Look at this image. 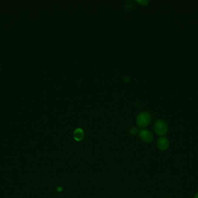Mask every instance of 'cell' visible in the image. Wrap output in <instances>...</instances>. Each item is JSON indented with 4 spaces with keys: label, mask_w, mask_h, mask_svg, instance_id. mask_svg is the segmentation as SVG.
<instances>
[{
    "label": "cell",
    "mask_w": 198,
    "mask_h": 198,
    "mask_svg": "<svg viewBox=\"0 0 198 198\" xmlns=\"http://www.w3.org/2000/svg\"><path fill=\"white\" fill-rule=\"evenodd\" d=\"M194 198H198V193H197L195 195V196H194Z\"/></svg>",
    "instance_id": "8"
},
{
    "label": "cell",
    "mask_w": 198,
    "mask_h": 198,
    "mask_svg": "<svg viewBox=\"0 0 198 198\" xmlns=\"http://www.w3.org/2000/svg\"><path fill=\"white\" fill-rule=\"evenodd\" d=\"M84 137V131L80 128H78L74 132V138L77 141H80Z\"/></svg>",
    "instance_id": "5"
},
{
    "label": "cell",
    "mask_w": 198,
    "mask_h": 198,
    "mask_svg": "<svg viewBox=\"0 0 198 198\" xmlns=\"http://www.w3.org/2000/svg\"><path fill=\"white\" fill-rule=\"evenodd\" d=\"M137 2L142 5H147L148 4V1H145V0H142V1H137Z\"/></svg>",
    "instance_id": "7"
},
{
    "label": "cell",
    "mask_w": 198,
    "mask_h": 198,
    "mask_svg": "<svg viewBox=\"0 0 198 198\" xmlns=\"http://www.w3.org/2000/svg\"><path fill=\"white\" fill-rule=\"evenodd\" d=\"M138 133V127H133L130 130V134L132 136H135Z\"/></svg>",
    "instance_id": "6"
},
{
    "label": "cell",
    "mask_w": 198,
    "mask_h": 198,
    "mask_svg": "<svg viewBox=\"0 0 198 198\" xmlns=\"http://www.w3.org/2000/svg\"><path fill=\"white\" fill-rule=\"evenodd\" d=\"M138 136L142 142L145 143H151L154 139V136L152 133L146 129L140 130L138 132Z\"/></svg>",
    "instance_id": "3"
},
{
    "label": "cell",
    "mask_w": 198,
    "mask_h": 198,
    "mask_svg": "<svg viewBox=\"0 0 198 198\" xmlns=\"http://www.w3.org/2000/svg\"><path fill=\"white\" fill-rule=\"evenodd\" d=\"M155 133L160 136L165 135L168 131V127L166 122L163 120L158 119L156 121L154 126Z\"/></svg>",
    "instance_id": "2"
},
{
    "label": "cell",
    "mask_w": 198,
    "mask_h": 198,
    "mask_svg": "<svg viewBox=\"0 0 198 198\" xmlns=\"http://www.w3.org/2000/svg\"><path fill=\"white\" fill-rule=\"evenodd\" d=\"M157 146L161 150H166L169 147V141L166 137L161 136L157 141Z\"/></svg>",
    "instance_id": "4"
},
{
    "label": "cell",
    "mask_w": 198,
    "mask_h": 198,
    "mask_svg": "<svg viewBox=\"0 0 198 198\" xmlns=\"http://www.w3.org/2000/svg\"><path fill=\"white\" fill-rule=\"evenodd\" d=\"M151 121V115L148 111H142L136 118V124L138 127L144 128L148 126Z\"/></svg>",
    "instance_id": "1"
}]
</instances>
